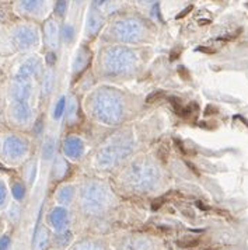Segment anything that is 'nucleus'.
I'll return each mask as SVG.
<instances>
[{
  "label": "nucleus",
  "mask_w": 248,
  "mask_h": 250,
  "mask_svg": "<svg viewBox=\"0 0 248 250\" xmlns=\"http://www.w3.org/2000/svg\"><path fill=\"white\" fill-rule=\"evenodd\" d=\"M3 155L9 160L19 159L20 156H23L25 152V144L23 141H20L19 138L9 137L4 139L3 142Z\"/></svg>",
  "instance_id": "obj_1"
},
{
  "label": "nucleus",
  "mask_w": 248,
  "mask_h": 250,
  "mask_svg": "<svg viewBox=\"0 0 248 250\" xmlns=\"http://www.w3.org/2000/svg\"><path fill=\"white\" fill-rule=\"evenodd\" d=\"M48 221H49L51 227L60 232L68 225V215L62 208H55L48 216Z\"/></svg>",
  "instance_id": "obj_2"
},
{
  "label": "nucleus",
  "mask_w": 248,
  "mask_h": 250,
  "mask_svg": "<svg viewBox=\"0 0 248 250\" xmlns=\"http://www.w3.org/2000/svg\"><path fill=\"white\" fill-rule=\"evenodd\" d=\"M16 40H17L19 45L25 48V46L31 45V44L34 42L35 35L34 33H33L31 30H28V28H21V30H19V31H17V34H16Z\"/></svg>",
  "instance_id": "obj_3"
},
{
  "label": "nucleus",
  "mask_w": 248,
  "mask_h": 250,
  "mask_svg": "<svg viewBox=\"0 0 248 250\" xmlns=\"http://www.w3.org/2000/svg\"><path fill=\"white\" fill-rule=\"evenodd\" d=\"M48 242H49V232L46 230L45 227H42L35 236L34 250H44L48 245Z\"/></svg>",
  "instance_id": "obj_4"
},
{
  "label": "nucleus",
  "mask_w": 248,
  "mask_h": 250,
  "mask_svg": "<svg viewBox=\"0 0 248 250\" xmlns=\"http://www.w3.org/2000/svg\"><path fill=\"white\" fill-rule=\"evenodd\" d=\"M28 115H30V110H28V107L23 104V103H17V104H14V108H13V117L17 120V121H20V123H24L27 118H28Z\"/></svg>",
  "instance_id": "obj_5"
},
{
  "label": "nucleus",
  "mask_w": 248,
  "mask_h": 250,
  "mask_svg": "<svg viewBox=\"0 0 248 250\" xmlns=\"http://www.w3.org/2000/svg\"><path fill=\"white\" fill-rule=\"evenodd\" d=\"M175 243H177V246H180L182 249H192V248L198 246V245L201 243V240L195 238H184L180 239V240H177Z\"/></svg>",
  "instance_id": "obj_6"
},
{
  "label": "nucleus",
  "mask_w": 248,
  "mask_h": 250,
  "mask_svg": "<svg viewBox=\"0 0 248 250\" xmlns=\"http://www.w3.org/2000/svg\"><path fill=\"white\" fill-rule=\"evenodd\" d=\"M41 4H42V0H23L24 9L28 12H37Z\"/></svg>",
  "instance_id": "obj_7"
},
{
  "label": "nucleus",
  "mask_w": 248,
  "mask_h": 250,
  "mask_svg": "<svg viewBox=\"0 0 248 250\" xmlns=\"http://www.w3.org/2000/svg\"><path fill=\"white\" fill-rule=\"evenodd\" d=\"M166 97V94L163 93V91H156V93H152V94H149L146 99L147 104H152V103H157L160 100H163Z\"/></svg>",
  "instance_id": "obj_8"
},
{
  "label": "nucleus",
  "mask_w": 248,
  "mask_h": 250,
  "mask_svg": "<svg viewBox=\"0 0 248 250\" xmlns=\"http://www.w3.org/2000/svg\"><path fill=\"white\" fill-rule=\"evenodd\" d=\"M6 201H7V191H6L4 184L0 182V208H1V207H4Z\"/></svg>",
  "instance_id": "obj_9"
},
{
  "label": "nucleus",
  "mask_w": 248,
  "mask_h": 250,
  "mask_svg": "<svg viewBox=\"0 0 248 250\" xmlns=\"http://www.w3.org/2000/svg\"><path fill=\"white\" fill-rule=\"evenodd\" d=\"M9 246H10V238L7 235L1 236L0 238V250H9Z\"/></svg>",
  "instance_id": "obj_10"
},
{
  "label": "nucleus",
  "mask_w": 248,
  "mask_h": 250,
  "mask_svg": "<svg viewBox=\"0 0 248 250\" xmlns=\"http://www.w3.org/2000/svg\"><path fill=\"white\" fill-rule=\"evenodd\" d=\"M191 10H192V6H190L188 9H185V10H182V12H181L180 14L177 16V19H182V17H185V16H187L188 13L191 12Z\"/></svg>",
  "instance_id": "obj_11"
},
{
  "label": "nucleus",
  "mask_w": 248,
  "mask_h": 250,
  "mask_svg": "<svg viewBox=\"0 0 248 250\" xmlns=\"http://www.w3.org/2000/svg\"><path fill=\"white\" fill-rule=\"evenodd\" d=\"M198 51L205 52V54H214V49H208L206 46H199V48H198Z\"/></svg>",
  "instance_id": "obj_12"
},
{
  "label": "nucleus",
  "mask_w": 248,
  "mask_h": 250,
  "mask_svg": "<svg viewBox=\"0 0 248 250\" xmlns=\"http://www.w3.org/2000/svg\"><path fill=\"white\" fill-rule=\"evenodd\" d=\"M180 54H181V48H178V51H177V49H174V51H172V54H171V61H174L175 57L177 58L180 57Z\"/></svg>",
  "instance_id": "obj_13"
},
{
  "label": "nucleus",
  "mask_w": 248,
  "mask_h": 250,
  "mask_svg": "<svg viewBox=\"0 0 248 250\" xmlns=\"http://www.w3.org/2000/svg\"><path fill=\"white\" fill-rule=\"evenodd\" d=\"M187 166H190V167H191V169H192V171H193V173H195V174H198V176H199V174H201V171L198 170V169H196V167H195V166H193V165H192L191 162H187Z\"/></svg>",
  "instance_id": "obj_14"
},
{
  "label": "nucleus",
  "mask_w": 248,
  "mask_h": 250,
  "mask_svg": "<svg viewBox=\"0 0 248 250\" xmlns=\"http://www.w3.org/2000/svg\"><path fill=\"white\" fill-rule=\"evenodd\" d=\"M63 100H62V102L59 103V105H57V117H59V115H60V113H62V108H63Z\"/></svg>",
  "instance_id": "obj_15"
},
{
  "label": "nucleus",
  "mask_w": 248,
  "mask_h": 250,
  "mask_svg": "<svg viewBox=\"0 0 248 250\" xmlns=\"http://www.w3.org/2000/svg\"><path fill=\"white\" fill-rule=\"evenodd\" d=\"M178 73H180L182 78H185V79H190V75H185V69L184 68L178 69Z\"/></svg>",
  "instance_id": "obj_16"
},
{
  "label": "nucleus",
  "mask_w": 248,
  "mask_h": 250,
  "mask_svg": "<svg viewBox=\"0 0 248 250\" xmlns=\"http://www.w3.org/2000/svg\"><path fill=\"white\" fill-rule=\"evenodd\" d=\"M199 25H205V24H210V20H198Z\"/></svg>",
  "instance_id": "obj_17"
},
{
  "label": "nucleus",
  "mask_w": 248,
  "mask_h": 250,
  "mask_svg": "<svg viewBox=\"0 0 248 250\" xmlns=\"http://www.w3.org/2000/svg\"><path fill=\"white\" fill-rule=\"evenodd\" d=\"M3 227H4V225H3V221L0 219V235H1V232H3Z\"/></svg>",
  "instance_id": "obj_18"
},
{
  "label": "nucleus",
  "mask_w": 248,
  "mask_h": 250,
  "mask_svg": "<svg viewBox=\"0 0 248 250\" xmlns=\"http://www.w3.org/2000/svg\"><path fill=\"white\" fill-rule=\"evenodd\" d=\"M214 1H222V0H214Z\"/></svg>",
  "instance_id": "obj_19"
}]
</instances>
